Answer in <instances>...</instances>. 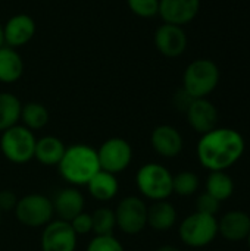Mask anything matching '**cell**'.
<instances>
[{"label":"cell","instance_id":"277c9868","mask_svg":"<svg viewBox=\"0 0 250 251\" xmlns=\"http://www.w3.org/2000/svg\"><path fill=\"white\" fill-rule=\"evenodd\" d=\"M220 84V68L209 59L193 60L183 74V90L193 99H206Z\"/></svg>","mask_w":250,"mask_h":251},{"label":"cell","instance_id":"e0dca14e","mask_svg":"<svg viewBox=\"0 0 250 251\" xmlns=\"http://www.w3.org/2000/svg\"><path fill=\"white\" fill-rule=\"evenodd\" d=\"M250 232V216L242 210H231L218 221V234L230 241L240 243Z\"/></svg>","mask_w":250,"mask_h":251},{"label":"cell","instance_id":"cb8c5ba5","mask_svg":"<svg viewBox=\"0 0 250 251\" xmlns=\"http://www.w3.org/2000/svg\"><path fill=\"white\" fill-rule=\"evenodd\" d=\"M22 103L10 93H0V132L15 126L21 119Z\"/></svg>","mask_w":250,"mask_h":251},{"label":"cell","instance_id":"7c38bea8","mask_svg":"<svg viewBox=\"0 0 250 251\" xmlns=\"http://www.w3.org/2000/svg\"><path fill=\"white\" fill-rule=\"evenodd\" d=\"M200 0H159L158 15L165 24L184 26L199 13Z\"/></svg>","mask_w":250,"mask_h":251},{"label":"cell","instance_id":"ac0fdd59","mask_svg":"<svg viewBox=\"0 0 250 251\" xmlns=\"http://www.w3.org/2000/svg\"><path fill=\"white\" fill-rule=\"evenodd\" d=\"M88 194L99 203H108L113 200L119 193V181L116 175L106 171H99L85 185Z\"/></svg>","mask_w":250,"mask_h":251},{"label":"cell","instance_id":"603a6c76","mask_svg":"<svg viewBox=\"0 0 250 251\" xmlns=\"http://www.w3.org/2000/svg\"><path fill=\"white\" fill-rule=\"evenodd\" d=\"M49 110L44 104L37 103V101H28L25 104H22L21 109V125H24L25 128L34 131H40L43 129L47 124H49Z\"/></svg>","mask_w":250,"mask_h":251},{"label":"cell","instance_id":"9c48e42d","mask_svg":"<svg viewBox=\"0 0 250 251\" xmlns=\"http://www.w3.org/2000/svg\"><path fill=\"white\" fill-rule=\"evenodd\" d=\"M96 150L100 169L113 175L127 171L133 162V147L121 137H111L105 140Z\"/></svg>","mask_w":250,"mask_h":251},{"label":"cell","instance_id":"d4e9b609","mask_svg":"<svg viewBox=\"0 0 250 251\" xmlns=\"http://www.w3.org/2000/svg\"><path fill=\"white\" fill-rule=\"evenodd\" d=\"M91 219L94 235H113V231L116 229V218L113 209L106 206L97 207L91 213Z\"/></svg>","mask_w":250,"mask_h":251},{"label":"cell","instance_id":"5b68a950","mask_svg":"<svg viewBox=\"0 0 250 251\" xmlns=\"http://www.w3.org/2000/svg\"><path fill=\"white\" fill-rule=\"evenodd\" d=\"M35 143V134L24 125L18 124L1 132L0 151L7 162L15 165H24L34 159Z\"/></svg>","mask_w":250,"mask_h":251},{"label":"cell","instance_id":"836d02e7","mask_svg":"<svg viewBox=\"0 0 250 251\" xmlns=\"http://www.w3.org/2000/svg\"><path fill=\"white\" fill-rule=\"evenodd\" d=\"M4 46V37H3V25L0 22V47Z\"/></svg>","mask_w":250,"mask_h":251},{"label":"cell","instance_id":"8fae6325","mask_svg":"<svg viewBox=\"0 0 250 251\" xmlns=\"http://www.w3.org/2000/svg\"><path fill=\"white\" fill-rule=\"evenodd\" d=\"M150 146L158 156L174 159L183 151L184 140L181 132L172 125H159L150 134Z\"/></svg>","mask_w":250,"mask_h":251},{"label":"cell","instance_id":"52a82bcc","mask_svg":"<svg viewBox=\"0 0 250 251\" xmlns=\"http://www.w3.org/2000/svg\"><path fill=\"white\" fill-rule=\"evenodd\" d=\"M16 221L27 228H44L55 219L52 199L40 193H29L18 199L13 210Z\"/></svg>","mask_w":250,"mask_h":251},{"label":"cell","instance_id":"f546056e","mask_svg":"<svg viewBox=\"0 0 250 251\" xmlns=\"http://www.w3.org/2000/svg\"><path fill=\"white\" fill-rule=\"evenodd\" d=\"M71 228L74 229V232L80 237V235H87L90 232H93V219H91V213H87L85 210L81 212L80 215H77L71 222H69Z\"/></svg>","mask_w":250,"mask_h":251},{"label":"cell","instance_id":"1f68e13d","mask_svg":"<svg viewBox=\"0 0 250 251\" xmlns=\"http://www.w3.org/2000/svg\"><path fill=\"white\" fill-rule=\"evenodd\" d=\"M193 100H194V99H193L192 96H189L183 88H181L180 91H177V94L174 96V104H175V107H177L178 110H181V112H186V110L189 109V106L192 104Z\"/></svg>","mask_w":250,"mask_h":251},{"label":"cell","instance_id":"4dcf8cb0","mask_svg":"<svg viewBox=\"0 0 250 251\" xmlns=\"http://www.w3.org/2000/svg\"><path fill=\"white\" fill-rule=\"evenodd\" d=\"M18 203V197L12 190H0V212H13Z\"/></svg>","mask_w":250,"mask_h":251},{"label":"cell","instance_id":"3957f363","mask_svg":"<svg viewBox=\"0 0 250 251\" xmlns=\"http://www.w3.org/2000/svg\"><path fill=\"white\" fill-rule=\"evenodd\" d=\"M172 174L171 171L156 162L144 163L136 174V188L141 199L153 201L168 200L172 193Z\"/></svg>","mask_w":250,"mask_h":251},{"label":"cell","instance_id":"83f0119b","mask_svg":"<svg viewBox=\"0 0 250 251\" xmlns=\"http://www.w3.org/2000/svg\"><path fill=\"white\" fill-rule=\"evenodd\" d=\"M130 10L140 18H152L158 15L159 0H127Z\"/></svg>","mask_w":250,"mask_h":251},{"label":"cell","instance_id":"2e32d148","mask_svg":"<svg viewBox=\"0 0 250 251\" xmlns=\"http://www.w3.org/2000/svg\"><path fill=\"white\" fill-rule=\"evenodd\" d=\"M35 29H37L35 22L29 15H25V13L13 15L3 25L4 44L12 49L25 46L34 37Z\"/></svg>","mask_w":250,"mask_h":251},{"label":"cell","instance_id":"4fadbf2b","mask_svg":"<svg viewBox=\"0 0 250 251\" xmlns=\"http://www.w3.org/2000/svg\"><path fill=\"white\" fill-rule=\"evenodd\" d=\"M155 46L165 57H178L187 49V35L183 26L164 24L155 32Z\"/></svg>","mask_w":250,"mask_h":251},{"label":"cell","instance_id":"d6986e66","mask_svg":"<svg viewBox=\"0 0 250 251\" xmlns=\"http://www.w3.org/2000/svg\"><path fill=\"white\" fill-rule=\"evenodd\" d=\"M177 209L168 200L153 201L147 206V226L156 232H167L177 224Z\"/></svg>","mask_w":250,"mask_h":251},{"label":"cell","instance_id":"d590c367","mask_svg":"<svg viewBox=\"0 0 250 251\" xmlns=\"http://www.w3.org/2000/svg\"><path fill=\"white\" fill-rule=\"evenodd\" d=\"M246 240H248V244H249V249H250V232H249V235H248V238H246Z\"/></svg>","mask_w":250,"mask_h":251},{"label":"cell","instance_id":"7a4b0ae2","mask_svg":"<svg viewBox=\"0 0 250 251\" xmlns=\"http://www.w3.org/2000/svg\"><path fill=\"white\" fill-rule=\"evenodd\" d=\"M56 168L68 185L77 188L85 187L100 171L97 150L83 143L72 144L65 149V153Z\"/></svg>","mask_w":250,"mask_h":251},{"label":"cell","instance_id":"ffe728a7","mask_svg":"<svg viewBox=\"0 0 250 251\" xmlns=\"http://www.w3.org/2000/svg\"><path fill=\"white\" fill-rule=\"evenodd\" d=\"M66 146L55 135H44L37 140L34 149V159L43 166H57Z\"/></svg>","mask_w":250,"mask_h":251},{"label":"cell","instance_id":"9a60e30c","mask_svg":"<svg viewBox=\"0 0 250 251\" xmlns=\"http://www.w3.org/2000/svg\"><path fill=\"white\" fill-rule=\"evenodd\" d=\"M52 203H53L56 219L71 222L77 215L84 212L85 199L84 194L80 191V188L68 185L56 191L55 197L52 199Z\"/></svg>","mask_w":250,"mask_h":251},{"label":"cell","instance_id":"d6a6232c","mask_svg":"<svg viewBox=\"0 0 250 251\" xmlns=\"http://www.w3.org/2000/svg\"><path fill=\"white\" fill-rule=\"evenodd\" d=\"M155 251H181L178 247H175V246H171V244H165V246H161V247H158Z\"/></svg>","mask_w":250,"mask_h":251},{"label":"cell","instance_id":"4316f807","mask_svg":"<svg viewBox=\"0 0 250 251\" xmlns=\"http://www.w3.org/2000/svg\"><path fill=\"white\" fill-rule=\"evenodd\" d=\"M85 251H125V249L115 235H94Z\"/></svg>","mask_w":250,"mask_h":251},{"label":"cell","instance_id":"484cf974","mask_svg":"<svg viewBox=\"0 0 250 251\" xmlns=\"http://www.w3.org/2000/svg\"><path fill=\"white\" fill-rule=\"evenodd\" d=\"M199 176L192 171H183L172 176V193L180 197H190L199 190Z\"/></svg>","mask_w":250,"mask_h":251},{"label":"cell","instance_id":"44dd1931","mask_svg":"<svg viewBox=\"0 0 250 251\" xmlns=\"http://www.w3.org/2000/svg\"><path fill=\"white\" fill-rule=\"evenodd\" d=\"M24 74V60L21 54L9 47H0V82L12 84L16 82Z\"/></svg>","mask_w":250,"mask_h":251},{"label":"cell","instance_id":"ba28073f","mask_svg":"<svg viewBox=\"0 0 250 251\" xmlns=\"http://www.w3.org/2000/svg\"><path fill=\"white\" fill-rule=\"evenodd\" d=\"M116 228L125 235H137L147 228V204L139 196H127L115 207Z\"/></svg>","mask_w":250,"mask_h":251},{"label":"cell","instance_id":"8992f818","mask_svg":"<svg viewBox=\"0 0 250 251\" xmlns=\"http://www.w3.org/2000/svg\"><path fill=\"white\" fill-rule=\"evenodd\" d=\"M218 235L217 216L194 212L186 216L178 226V237L190 249H203L214 243Z\"/></svg>","mask_w":250,"mask_h":251},{"label":"cell","instance_id":"7402d4cb","mask_svg":"<svg viewBox=\"0 0 250 251\" xmlns=\"http://www.w3.org/2000/svg\"><path fill=\"white\" fill-rule=\"evenodd\" d=\"M206 193L222 203L233 196L234 181L225 171L209 172L206 178Z\"/></svg>","mask_w":250,"mask_h":251},{"label":"cell","instance_id":"f1b7e54d","mask_svg":"<svg viewBox=\"0 0 250 251\" xmlns=\"http://www.w3.org/2000/svg\"><path fill=\"white\" fill-rule=\"evenodd\" d=\"M220 209H221V201H218L215 197H212L206 191L202 193L196 200V212H199V213L217 216Z\"/></svg>","mask_w":250,"mask_h":251},{"label":"cell","instance_id":"e575fe53","mask_svg":"<svg viewBox=\"0 0 250 251\" xmlns=\"http://www.w3.org/2000/svg\"><path fill=\"white\" fill-rule=\"evenodd\" d=\"M1 222H3V213L0 212V226H1Z\"/></svg>","mask_w":250,"mask_h":251},{"label":"cell","instance_id":"6da1fadb","mask_svg":"<svg viewBox=\"0 0 250 251\" xmlns=\"http://www.w3.org/2000/svg\"><path fill=\"white\" fill-rule=\"evenodd\" d=\"M246 149L243 135L231 128H215L200 137L196 146L199 163L209 172L227 171L236 165Z\"/></svg>","mask_w":250,"mask_h":251},{"label":"cell","instance_id":"30bf717a","mask_svg":"<svg viewBox=\"0 0 250 251\" xmlns=\"http://www.w3.org/2000/svg\"><path fill=\"white\" fill-rule=\"evenodd\" d=\"M77 246L78 235L66 221L53 219L41 231V251H75Z\"/></svg>","mask_w":250,"mask_h":251},{"label":"cell","instance_id":"5bb4252c","mask_svg":"<svg viewBox=\"0 0 250 251\" xmlns=\"http://www.w3.org/2000/svg\"><path fill=\"white\" fill-rule=\"evenodd\" d=\"M186 115L192 129L200 135L217 128L218 110L215 104L208 99H194L186 110Z\"/></svg>","mask_w":250,"mask_h":251}]
</instances>
